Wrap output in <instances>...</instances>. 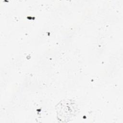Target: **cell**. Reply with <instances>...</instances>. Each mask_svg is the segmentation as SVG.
Returning <instances> with one entry per match:
<instances>
[{
	"mask_svg": "<svg viewBox=\"0 0 123 123\" xmlns=\"http://www.w3.org/2000/svg\"><path fill=\"white\" fill-rule=\"evenodd\" d=\"M57 118L62 122H67L78 111L77 104L72 100L61 101L56 107Z\"/></svg>",
	"mask_w": 123,
	"mask_h": 123,
	"instance_id": "6da1fadb",
	"label": "cell"
}]
</instances>
